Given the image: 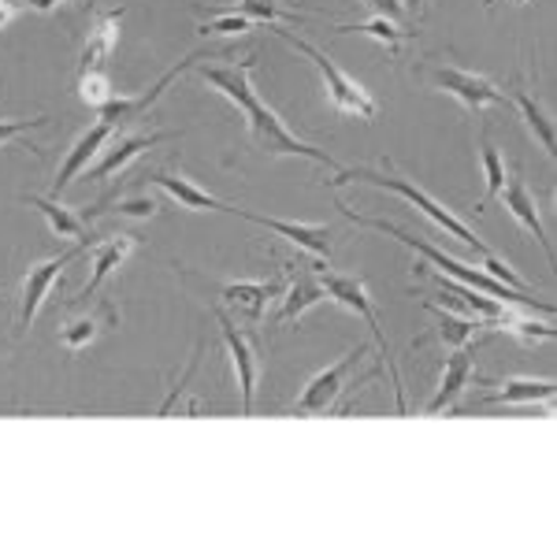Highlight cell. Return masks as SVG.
<instances>
[{
  "instance_id": "1",
  "label": "cell",
  "mask_w": 557,
  "mask_h": 557,
  "mask_svg": "<svg viewBox=\"0 0 557 557\" xmlns=\"http://www.w3.org/2000/svg\"><path fill=\"white\" fill-rule=\"evenodd\" d=\"M253 64H257V57H246V60H238V64L197 67V75L212 89H220V94L238 108L242 120H246V134L253 149L268 152V157H305V160H312V164H323V168H331V172H338L343 164H338L327 149H317V146H309V141H301L298 134L278 120V112L272 104L260 101L253 78H249L253 75Z\"/></svg>"
},
{
  "instance_id": "2",
  "label": "cell",
  "mask_w": 557,
  "mask_h": 557,
  "mask_svg": "<svg viewBox=\"0 0 557 557\" xmlns=\"http://www.w3.org/2000/svg\"><path fill=\"white\" fill-rule=\"evenodd\" d=\"M338 209H343V215H346L349 223H361V227L383 231V235H391L394 242H401V246L412 249L417 257H424L431 268H443V275H446V278H457V283H469V286H475L480 294H487V298H498V301H506V305H524V309H539L543 317H554V305H550V301H535V298H528V290H513V286L498 283V278H494L491 272H480V268L465 264V260L446 257L438 246H431L428 238L409 235V231H401L398 223H386V220H380V215L357 212L349 201H338Z\"/></svg>"
},
{
  "instance_id": "3",
  "label": "cell",
  "mask_w": 557,
  "mask_h": 557,
  "mask_svg": "<svg viewBox=\"0 0 557 557\" xmlns=\"http://www.w3.org/2000/svg\"><path fill=\"white\" fill-rule=\"evenodd\" d=\"M331 186H343V183H368V186H380V190H391V194H398L401 201H409L412 209H420L428 215L431 223H435L443 235H450V238H457L461 246H469V249H475L483 260H498V253L483 242L475 231L469 227V223L461 220V215H454L446 205H438L435 197H431L428 190H420L412 178H406V175H398L394 172V164L391 160H380V168H338L335 172V178H327Z\"/></svg>"
},
{
  "instance_id": "4",
  "label": "cell",
  "mask_w": 557,
  "mask_h": 557,
  "mask_svg": "<svg viewBox=\"0 0 557 557\" xmlns=\"http://www.w3.org/2000/svg\"><path fill=\"white\" fill-rule=\"evenodd\" d=\"M275 34H278V38H283L286 45H294V49H298L301 57H309L312 64H317L320 78H323V89H327L331 104H335L338 112L361 115V120H375V115H380V104H375L372 97H368V89H364L361 83H357V78H349L346 71L327 57V52L317 49L312 41L298 38V34H290L286 26H275Z\"/></svg>"
},
{
  "instance_id": "5",
  "label": "cell",
  "mask_w": 557,
  "mask_h": 557,
  "mask_svg": "<svg viewBox=\"0 0 557 557\" xmlns=\"http://www.w3.org/2000/svg\"><path fill=\"white\" fill-rule=\"evenodd\" d=\"M320 283H323V290H327L331 301L343 305V309H349V312H357V317L368 323V331H372V338H375V346H380L386 368H391V383H394V398H398V412L406 417V412H409L406 386H401V372H398V364H394V357H391V346H386V335H383V327H380V317H375V305H372V298H368L364 278L361 275L320 272Z\"/></svg>"
},
{
  "instance_id": "6",
  "label": "cell",
  "mask_w": 557,
  "mask_h": 557,
  "mask_svg": "<svg viewBox=\"0 0 557 557\" xmlns=\"http://www.w3.org/2000/svg\"><path fill=\"white\" fill-rule=\"evenodd\" d=\"M223 57H231V49H197V52H190V57L186 60H178V64L172 67V71H164V75H160V83L149 89V94H141V97H120L115 94L112 101H108L101 112H97V120L101 123H108V127L112 131H120V127H131V123H138V120H146V112L152 104L160 101V97H164V89L175 83L178 75H183V71H190V67H197L201 64V60H223Z\"/></svg>"
},
{
  "instance_id": "7",
  "label": "cell",
  "mask_w": 557,
  "mask_h": 557,
  "mask_svg": "<svg viewBox=\"0 0 557 557\" xmlns=\"http://www.w3.org/2000/svg\"><path fill=\"white\" fill-rule=\"evenodd\" d=\"M364 357H368V346H357V349H349L346 357H338L335 364H327L323 372L312 375V380L305 383V391L294 398V412H301V417H323V412L335 409V401L349 391V375L361 368Z\"/></svg>"
},
{
  "instance_id": "8",
  "label": "cell",
  "mask_w": 557,
  "mask_h": 557,
  "mask_svg": "<svg viewBox=\"0 0 557 557\" xmlns=\"http://www.w3.org/2000/svg\"><path fill=\"white\" fill-rule=\"evenodd\" d=\"M215 323H220L223 346H227V357L235 364V380H238V394H242V417H253L257 406V383H260V349L246 331L238 327V320H231L227 312L215 305L212 309Z\"/></svg>"
},
{
  "instance_id": "9",
  "label": "cell",
  "mask_w": 557,
  "mask_h": 557,
  "mask_svg": "<svg viewBox=\"0 0 557 557\" xmlns=\"http://www.w3.org/2000/svg\"><path fill=\"white\" fill-rule=\"evenodd\" d=\"M83 249H89V242H71V246H67V249H60L57 257L38 260V264L26 268V275H23V294H20V331L30 327L34 317H38V309L45 305V298H49L52 283H57V278L64 275V268L71 264V260L83 257Z\"/></svg>"
},
{
  "instance_id": "10",
  "label": "cell",
  "mask_w": 557,
  "mask_h": 557,
  "mask_svg": "<svg viewBox=\"0 0 557 557\" xmlns=\"http://www.w3.org/2000/svg\"><path fill=\"white\" fill-rule=\"evenodd\" d=\"M283 278H238V283H223L220 286V309L227 312L231 320H242L249 323V327H257L260 320H264L268 305L278 301V294H283Z\"/></svg>"
},
{
  "instance_id": "11",
  "label": "cell",
  "mask_w": 557,
  "mask_h": 557,
  "mask_svg": "<svg viewBox=\"0 0 557 557\" xmlns=\"http://www.w3.org/2000/svg\"><path fill=\"white\" fill-rule=\"evenodd\" d=\"M431 86L443 89V94L457 97L472 115H483V108L491 104H509L506 89H498L491 78L475 75V71H461V67H431L428 71Z\"/></svg>"
},
{
  "instance_id": "12",
  "label": "cell",
  "mask_w": 557,
  "mask_h": 557,
  "mask_svg": "<svg viewBox=\"0 0 557 557\" xmlns=\"http://www.w3.org/2000/svg\"><path fill=\"white\" fill-rule=\"evenodd\" d=\"M178 134L175 131H152V134H123V138H108V146L101 149V160L97 164H89L86 168V178H108V175H115V172H123V168L131 164L134 157H141L146 149L152 146H160V141H175Z\"/></svg>"
},
{
  "instance_id": "13",
  "label": "cell",
  "mask_w": 557,
  "mask_h": 557,
  "mask_svg": "<svg viewBox=\"0 0 557 557\" xmlns=\"http://www.w3.org/2000/svg\"><path fill=\"white\" fill-rule=\"evenodd\" d=\"M502 201H506V209H509V215L520 223V227L532 235L539 246H543V253H546V260L554 264V242H550V235H546V223H543V212H539V201H535V194L528 190V183L520 178V172H513L506 178V186H502Z\"/></svg>"
},
{
  "instance_id": "14",
  "label": "cell",
  "mask_w": 557,
  "mask_h": 557,
  "mask_svg": "<svg viewBox=\"0 0 557 557\" xmlns=\"http://www.w3.org/2000/svg\"><path fill=\"white\" fill-rule=\"evenodd\" d=\"M235 215L238 220L257 223V227H268L278 238L294 242V246L305 249V253H312L320 260L331 257V231L323 227V223H294V220H278V215H257V212H246V209H238Z\"/></svg>"
},
{
  "instance_id": "15",
  "label": "cell",
  "mask_w": 557,
  "mask_h": 557,
  "mask_svg": "<svg viewBox=\"0 0 557 557\" xmlns=\"http://www.w3.org/2000/svg\"><path fill=\"white\" fill-rule=\"evenodd\" d=\"M112 127L108 123H101L97 120L94 127H86L83 134L75 138V146L67 149V157H64V164H60V172H57V178H52V190H49V197H60L67 190L71 183H75L78 175L86 172L89 164H94V157H101V149L108 146V138H112Z\"/></svg>"
},
{
  "instance_id": "16",
  "label": "cell",
  "mask_w": 557,
  "mask_h": 557,
  "mask_svg": "<svg viewBox=\"0 0 557 557\" xmlns=\"http://www.w3.org/2000/svg\"><path fill=\"white\" fill-rule=\"evenodd\" d=\"M283 268H286V286H283V294H278L283 305H278L275 323H294V320H301L312 305H320L327 298V290H323L317 268H298V272H290V264H283Z\"/></svg>"
},
{
  "instance_id": "17",
  "label": "cell",
  "mask_w": 557,
  "mask_h": 557,
  "mask_svg": "<svg viewBox=\"0 0 557 557\" xmlns=\"http://www.w3.org/2000/svg\"><path fill=\"white\" fill-rule=\"evenodd\" d=\"M146 178H149L152 186H160V190L172 194V201H178V209H190V212H231V215L238 212L235 205L212 197L209 190H201L194 178H186L183 172H172V168H160V172H152Z\"/></svg>"
},
{
  "instance_id": "18",
  "label": "cell",
  "mask_w": 557,
  "mask_h": 557,
  "mask_svg": "<svg viewBox=\"0 0 557 557\" xmlns=\"http://www.w3.org/2000/svg\"><path fill=\"white\" fill-rule=\"evenodd\" d=\"M472 372H475V361H472L469 346L450 349V357H446V364H443V383H438V391L431 394V401L424 406V417H438L443 409H454L457 398L465 394V386L472 383Z\"/></svg>"
},
{
  "instance_id": "19",
  "label": "cell",
  "mask_w": 557,
  "mask_h": 557,
  "mask_svg": "<svg viewBox=\"0 0 557 557\" xmlns=\"http://www.w3.org/2000/svg\"><path fill=\"white\" fill-rule=\"evenodd\" d=\"M134 246H138V235H108V238L97 242V246L89 249V268H94V272H89V283L75 294V298H78V301H89V298H94V294L101 290L104 278L112 275L115 268L123 264V260L131 257V249H134Z\"/></svg>"
},
{
  "instance_id": "20",
  "label": "cell",
  "mask_w": 557,
  "mask_h": 557,
  "mask_svg": "<svg viewBox=\"0 0 557 557\" xmlns=\"http://www.w3.org/2000/svg\"><path fill=\"white\" fill-rule=\"evenodd\" d=\"M123 8H112L104 12L101 20L89 26V38L83 45V57H78V71H89V67H108L115 52V41H120V26H123Z\"/></svg>"
},
{
  "instance_id": "21",
  "label": "cell",
  "mask_w": 557,
  "mask_h": 557,
  "mask_svg": "<svg viewBox=\"0 0 557 557\" xmlns=\"http://www.w3.org/2000/svg\"><path fill=\"white\" fill-rule=\"evenodd\" d=\"M424 309H428L431 317H435L438 323H435V331H428V335H420L417 343H412V349L424 346L428 338H438V343H443L446 349H461V346H469L472 338H475V331L483 327V323L475 320V317H457L454 309H438L435 301H424Z\"/></svg>"
},
{
  "instance_id": "22",
  "label": "cell",
  "mask_w": 557,
  "mask_h": 557,
  "mask_svg": "<svg viewBox=\"0 0 557 557\" xmlns=\"http://www.w3.org/2000/svg\"><path fill=\"white\" fill-rule=\"evenodd\" d=\"M120 323V312H115L112 301H101L94 312H83V317L67 320L64 327H60V343H64V349H71V354H83V349L94 343L97 335H101L104 327H115Z\"/></svg>"
},
{
  "instance_id": "23",
  "label": "cell",
  "mask_w": 557,
  "mask_h": 557,
  "mask_svg": "<svg viewBox=\"0 0 557 557\" xmlns=\"http://www.w3.org/2000/svg\"><path fill=\"white\" fill-rule=\"evenodd\" d=\"M506 97L509 101L517 104V112H520V120H524V127L532 131V138L539 141V149L546 152V157H557V138H554V120L550 115L543 112V104L535 101L532 94H528L524 86L520 83H509V89H506Z\"/></svg>"
},
{
  "instance_id": "24",
  "label": "cell",
  "mask_w": 557,
  "mask_h": 557,
  "mask_svg": "<svg viewBox=\"0 0 557 557\" xmlns=\"http://www.w3.org/2000/svg\"><path fill=\"white\" fill-rule=\"evenodd\" d=\"M30 209H38L45 220H49V231L57 238H71V242H89L86 238V215L83 212H75V209H67V205H60V197H49V194H26L23 197Z\"/></svg>"
},
{
  "instance_id": "25",
  "label": "cell",
  "mask_w": 557,
  "mask_h": 557,
  "mask_svg": "<svg viewBox=\"0 0 557 557\" xmlns=\"http://www.w3.org/2000/svg\"><path fill=\"white\" fill-rule=\"evenodd\" d=\"M554 380H506L502 391L480 398V406H539V401H554Z\"/></svg>"
},
{
  "instance_id": "26",
  "label": "cell",
  "mask_w": 557,
  "mask_h": 557,
  "mask_svg": "<svg viewBox=\"0 0 557 557\" xmlns=\"http://www.w3.org/2000/svg\"><path fill=\"white\" fill-rule=\"evenodd\" d=\"M491 327L506 331V335H513L517 343H524V346H535V343H554V338H557V327H554L550 320L539 323L535 317H520V312H513V309H509V305H506V312H502V317L491 323Z\"/></svg>"
},
{
  "instance_id": "27",
  "label": "cell",
  "mask_w": 557,
  "mask_h": 557,
  "mask_svg": "<svg viewBox=\"0 0 557 557\" xmlns=\"http://www.w3.org/2000/svg\"><path fill=\"white\" fill-rule=\"evenodd\" d=\"M223 12H238L249 23H268V26H286V23H301L298 12L283 4V0H235V4H220Z\"/></svg>"
},
{
  "instance_id": "28",
  "label": "cell",
  "mask_w": 557,
  "mask_h": 557,
  "mask_svg": "<svg viewBox=\"0 0 557 557\" xmlns=\"http://www.w3.org/2000/svg\"><path fill=\"white\" fill-rule=\"evenodd\" d=\"M335 34H364V38H372V41H380L391 57H398V49H401V41L409 38L412 30H401L394 20H383V15H372V20H364V23H343V26H335Z\"/></svg>"
},
{
  "instance_id": "29",
  "label": "cell",
  "mask_w": 557,
  "mask_h": 557,
  "mask_svg": "<svg viewBox=\"0 0 557 557\" xmlns=\"http://www.w3.org/2000/svg\"><path fill=\"white\" fill-rule=\"evenodd\" d=\"M480 160H483V178H487V190H483V201H480V209L475 212H483L487 205L494 201V197L502 194V186H506V178H509V172H506V160H502V152H498V146L483 134L480 138Z\"/></svg>"
},
{
  "instance_id": "30",
  "label": "cell",
  "mask_w": 557,
  "mask_h": 557,
  "mask_svg": "<svg viewBox=\"0 0 557 557\" xmlns=\"http://www.w3.org/2000/svg\"><path fill=\"white\" fill-rule=\"evenodd\" d=\"M115 97V86L112 78H108L104 67H89V71H78V101L89 104V108H101Z\"/></svg>"
},
{
  "instance_id": "31",
  "label": "cell",
  "mask_w": 557,
  "mask_h": 557,
  "mask_svg": "<svg viewBox=\"0 0 557 557\" xmlns=\"http://www.w3.org/2000/svg\"><path fill=\"white\" fill-rule=\"evenodd\" d=\"M209 15H212L209 23L197 26V30L205 34V38H220V34H246V30H253V23H249L246 15H238V12H223V8H209Z\"/></svg>"
},
{
  "instance_id": "32",
  "label": "cell",
  "mask_w": 557,
  "mask_h": 557,
  "mask_svg": "<svg viewBox=\"0 0 557 557\" xmlns=\"http://www.w3.org/2000/svg\"><path fill=\"white\" fill-rule=\"evenodd\" d=\"M104 212H115V215H134V220H149V215L160 212V205L152 201L149 194H134V197H120L115 209H104ZM101 212V215H104Z\"/></svg>"
},
{
  "instance_id": "33",
  "label": "cell",
  "mask_w": 557,
  "mask_h": 557,
  "mask_svg": "<svg viewBox=\"0 0 557 557\" xmlns=\"http://www.w3.org/2000/svg\"><path fill=\"white\" fill-rule=\"evenodd\" d=\"M45 123H49V115H34V120H4V115H0V149H8L12 141H20L23 134L45 127Z\"/></svg>"
},
{
  "instance_id": "34",
  "label": "cell",
  "mask_w": 557,
  "mask_h": 557,
  "mask_svg": "<svg viewBox=\"0 0 557 557\" xmlns=\"http://www.w3.org/2000/svg\"><path fill=\"white\" fill-rule=\"evenodd\" d=\"M368 8H372L375 15H383V20H406V4H401V0H364Z\"/></svg>"
},
{
  "instance_id": "35",
  "label": "cell",
  "mask_w": 557,
  "mask_h": 557,
  "mask_svg": "<svg viewBox=\"0 0 557 557\" xmlns=\"http://www.w3.org/2000/svg\"><path fill=\"white\" fill-rule=\"evenodd\" d=\"M20 12H26L23 0H0V30H4L8 20H12V15H20Z\"/></svg>"
},
{
  "instance_id": "36",
  "label": "cell",
  "mask_w": 557,
  "mask_h": 557,
  "mask_svg": "<svg viewBox=\"0 0 557 557\" xmlns=\"http://www.w3.org/2000/svg\"><path fill=\"white\" fill-rule=\"evenodd\" d=\"M23 4L30 8V12H52V8L64 4V0H23Z\"/></svg>"
},
{
  "instance_id": "37",
  "label": "cell",
  "mask_w": 557,
  "mask_h": 557,
  "mask_svg": "<svg viewBox=\"0 0 557 557\" xmlns=\"http://www.w3.org/2000/svg\"><path fill=\"white\" fill-rule=\"evenodd\" d=\"M406 15L420 20V15H424V0H406Z\"/></svg>"
},
{
  "instance_id": "38",
  "label": "cell",
  "mask_w": 557,
  "mask_h": 557,
  "mask_svg": "<svg viewBox=\"0 0 557 557\" xmlns=\"http://www.w3.org/2000/svg\"><path fill=\"white\" fill-rule=\"evenodd\" d=\"M487 8H494V4H502V0H483ZM509 4H528V0H509Z\"/></svg>"
},
{
  "instance_id": "39",
  "label": "cell",
  "mask_w": 557,
  "mask_h": 557,
  "mask_svg": "<svg viewBox=\"0 0 557 557\" xmlns=\"http://www.w3.org/2000/svg\"><path fill=\"white\" fill-rule=\"evenodd\" d=\"M94 8H97V0H86V12H94Z\"/></svg>"
}]
</instances>
